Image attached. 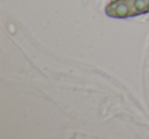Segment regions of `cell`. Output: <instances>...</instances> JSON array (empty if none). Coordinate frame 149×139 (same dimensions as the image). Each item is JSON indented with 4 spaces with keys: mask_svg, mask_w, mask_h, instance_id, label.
I'll return each instance as SVG.
<instances>
[{
    "mask_svg": "<svg viewBox=\"0 0 149 139\" xmlns=\"http://www.w3.org/2000/svg\"><path fill=\"white\" fill-rule=\"evenodd\" d=\"M105 13L113 19H129L149 13V0H113L106 5Z\"/></svg>",
    "mask_w": 149,
    "mask_h": 139,
    "instance_id": "cell-1",
    "label": "cell"
}]
</instances>
